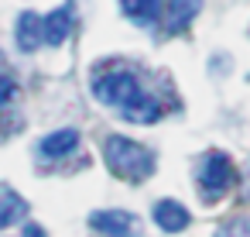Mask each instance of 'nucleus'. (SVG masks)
Listing matches in <instances>:
<instances>
[{
  "mask_svg": "<svg viewBox=\"0 0 250 237\" xmlns=\"http://www.w3.org/2000/svg\"><path fill=\"white\" fill-rule=\"evenodd\" d=\"M76 144H79V134L72 131V127H65V131H55V134H48L45 141H42V158H65V155H72L76 151Z\"/></svg>",
  "mask_w": 250,
  "mask_h": 237,
  "instance_id": "obj_10",
  "label": "nucleus"
},
{
  "mask_svg": "<svg viewBox=\"0 0 250 237\" xmlns=\"http://www.w3.org/2000/svg\"><path fill=\"white\" fill-rule=\"evenodd\" d=\"M45 45V35H42V14L35 11H24L18 18V48L21 52H35Z\"/></svg>",
  "mask_w": 250,
  "mask_h": 237,
  "instance_id": "obj_8",
  "label": "nucleus"
},
{
  "mask_svg": "<svg viewBox=\"0 0 250 237\" xmlns=\"http://www.w3.org/2000/svg\"><path fill=\"white\" fill-rule=\"evenodd\" d=\"M21 237H45V230H42V227H38V223H28V227H24V234H21Z\"/></svg>",
  "mask_w": 250,
  "mask_h": 237,
  "instance_id": "obj_15",
  "label": "nucleus"
},
{
  "mask_svg": "<svg viewBox=\"0 0 250 237\" xmlns=\"http://www.w3.org/2000/svg\"><path fill=\"white\" fill-rule=\"evenodd\" d=\"M120 7L130 21L137 24H154L158 14L165 11V0H120Z\"/></svg>",
  "mask_w": 250,
  "mask_h": 237,
  "instance_id": "obj_11",
  "label": "nucleus"
},
{
  "mask_svg": "<svg viewBox=\"0 0 250 237\" xmlns=\"http://www.w3.org/2000/svg\"><path fill=\"white\" fill-rule=\"evenodd\" d=\"M216 237H250V220H247V216H236V220H229L226 227H219Z\"/></svg>",
  "mask_w": 250,
  "mask_h": 237,
  "instance_id": "obj_13",
  "label": "nucleus"
},
{
  "mask_svg": "<svg viewBox=\"0 0 250 237\" xmlns=\"http://www.w3.org/2000/svg\"><path fill=\"white\" fill-rule=\"evenodd\" d=\"M89 227L100 234H110V237H134L141 230V220L127 210H96L89 216Z\"/></svg>",
  "mask_w": 250,
  "mask_h": 237,
  "instance_id": "obj_4",
  "label": "nucleus"
},
{
  "mask_svg": "<svg viewBox=\"0 0 250 237\" xmlns=\"http://www.w3.org/2000/svg\"><path fill=\"white\" fill-rule=\"evenodd\" d=\"M28 216V203L18 196V192H4L0 196V230L4 227H11V223H18V220H24Z\"/></svg>",
  "mask_w": 250,
  "mask_h": 237,
  "instance_id": "obj_12",
  "label": "nucleus"
},
{
  "mask_svg": "<svg viewBox=\"0 0 250 237\" xmlns=\"http://www.w3.org/2000/svg\"><path fill=\"white\" fill-rule=\"evenodd\" d=\"M76 28V11L65 4V7H55L52 14L42 18V35H45V45H62Z\"/></svg>",
  "mask_w": 250,
  "mask_h": 237,
  "instance_id": "obj_5",
  "label": "nucleus"
},
{
  "mask_svg": "<svg viewBox=\"0 0 250 237\" xmlns=\"http://www.w3.org/2000/svg\"><path fill=\"white\" fill-rule=\"evenodd\" d=\"M141 93H144V90H141L137 76L127 72V69H113V72L93 79V96H96L100 103H106V107H117V110H124L127 103H134Z\"/></svg>",
  "mask_w": 250,
  "mask_h": 237,
  "instance_id": "obj_3",
  "label": "nucleus"
},
{
  "mask_svg": "<svg viewBox=\"0 0 250 237\" xmlns=\"http://www.w3.org/2000/svg\"><path fill=\"white\" fill-rule=\"evenodd\" d=\"M154 223L168 234H178L188 227V210L178 199H161V203H154Z\"/></svg>",
  "mask_w": 250,
  "mask_h": 237,
  "instance_id": "obj_7",
  "label": "nucleus"
},
{
  "mask_svg": "<svg viewBox=\"0 0 250 237\" xmlns=\"http://www.w3.org/2000/svg\"><path fill=\"white\" fill-rule=\"evenodd\" d=\"M14 93H18V83H14L11 76H0V107H4Z\"/></svg>",
  "mask_w": 250,
  "mask_h": 237,
  "instance_id": "obj_14",
  "label": "nucleus"
},
{
  "mask_svg": "<svg viewBox=\"0 0 250 237\" xmlns=\"http://www.w3.org/2000/svg\"><path fill=\"white\" fill-rule=\"evenodd\" d=\"M199 11H202V0H168L165 4V31L168 35L185 31Z\"/></svg>",
  "mask_w": 250,
  "mask_h": 237,
  "instance_id": "obj_6",
  "label": "nucleus"
},
{
  "mask_svg": "<svg viewBox=\"0 0 250 237\" xmlns=\"http://www.w3.org/2000/svg\"><path fill=\"white\" fill-rule=\"evenodd\" d=\"M233 179H236V168H233V162H229L226 155L209 151V155L199 162L195 186H199V192H202V199H206V203H216L219 196H226V192H229V186H233Z\"/></svg>",
  "mask_w": 250,
  "mask_h": 237,
  "instance_id": "obj_2",
  "label": "nucleus"
},
{
  "mask_svg": "<svg viewBox=\"0 0 250 237\" xmlns=\"http://www.w3.org/2000/svg\"><path fill=\"white\" fill-rule=\"evenodd\" d=\"M103 158H106L110 172L127 179V182H141L154 172V151H147L144 144L120 138V134H110L103 141Z\"/></svg>",
  "mask_w": 250,
  "mask_h": 237,
  "instance_id": "obj_1",
  "label": "nucleus"
},
{
  "mask_svg": "<svg viewBox=\"0 0 250 237\" xmlns=\"http://www.w3.org/2000/svg\"><path fill=\"white\" fill-rule=\"evenodd\" d=\"M124 120H130V124H154L158 117H161V103L151 96V93H141L134 103H127L124 110Z\"/></svg>",
  "mask_w": 250,
  "mask_h": 237,
  "instance_id": "obj_9",
  "label": "nucleus"
}]
</instances>
